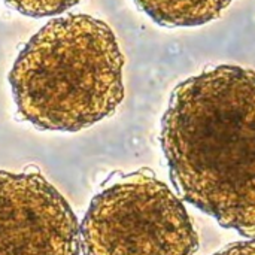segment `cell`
<instances>
[{"label": "cell", "instance_id": "6da1fadb", "mask_svg": "<svg viewBox=\"0 0 255 255\" xmlns=\"http://www.w3.org/2000/svg\"><path fill=\"white\" fill-rule=\"evenodd\" d=\"M160 145L185 202L255 238V72L221 64L178 84Z\"/></svg>", "mask_w": 255, "mask_h": 255}, {"label": "cell", "instance_id": "7a4b0ae2", "mask_svg": "<svg viewBox=\"0 0 255 255\" xmlns=\"http://www.w3.org/2000/svg\"><path fill=\"white\" fill-rule=\"evenodd\" d=\"M124 57L112 28L87 13L48 21L18 54L12 96L40 130L79 131L112 115L124 99Z\"/></svg>", "mask_w": 255, "mask_h": 255}, {"label": "cell", "instance_id": "3957f363", "mask_svg": "<svg viewBox=\"0 0 255 255\" xmlns=\"http://www.w3.org/2000/svg\"><path fill=\"white\" fill-rule=\"evenodd\" d=\"M79 232L82 255H194L199 250L182 200L151 170L106 182Z\"/></svg>", "mask_w": 255, "mask_h": 255}, {"label": "cell", "instance_id": "277c9868", "mask_svg": "<svg viewBox=\"0 0 255 255\" xmlns=\"http://www.w3.org/2000/svg\"><path fill=\"white\" fill-rule=\"evenodd\" d=\"M67 200L37 170H0V255H79Z\"/></svg>", "mask_w": 255, "mask_h": 255}, {"label": "cell", "instance_id": "5b68a950", "mask_svg": "<svg viewBox=\"0 0 255 255\" xmlns=\"http://www.w3.org/2000/svg\"><path fill=\"white\" fill-rule=\"evenodd\" d=\"M154 22L163 27H197L208 24L235 0H134Z\"/></svg>", "mask_w": 255, "mask_h": 255}, {"label": "cell", "instance_id": "8992f818", "mask_svg": "<svg viewBox=\"0 0 255 255\" xmlns=\"http://www.w3.org/2000/svg\"><path fill=\"white\" fill-rule=\"evenodd\" d=\"M7 6L18 10L22 15L33 16V18H43L58 15L81 0H3Z\"/></svg>", "mask_w": 255, "mask_h": 255}, {"label": "cell", "instance_id": "52a82bcc", "mask_svg": "<svg viewBox=\"0 0 255 255\" xmlns=\"http://www.w3.org/2000/svg\"><path fill=\"white\" fill-rule=\"evenodd\" d=\"M212 255H255V239L232 244Z\"/></svg>", "mask_w": 255, "mask_h": 255}]
</instances>
